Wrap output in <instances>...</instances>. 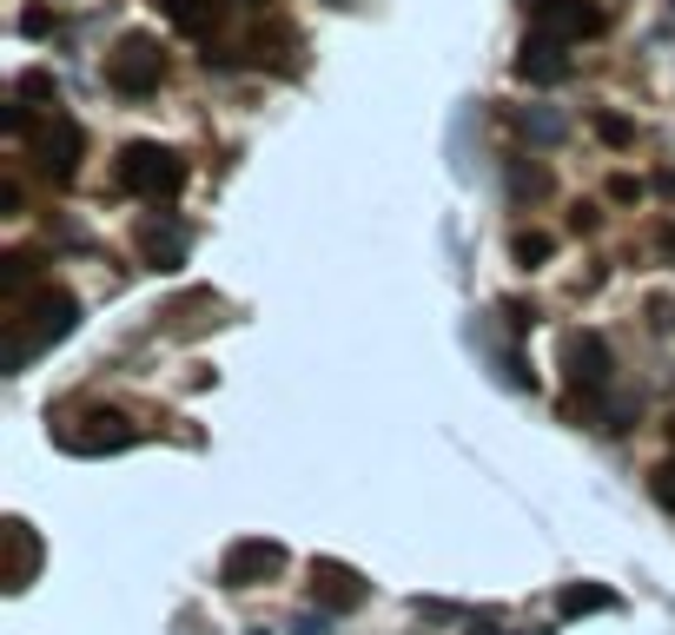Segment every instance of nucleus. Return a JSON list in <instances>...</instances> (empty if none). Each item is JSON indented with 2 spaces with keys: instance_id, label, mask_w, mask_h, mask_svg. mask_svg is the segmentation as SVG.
<instances>
[{
  "instance_id": "f257e3e1",
  "label": "nucleus",
  "mask_w": 675,
  "mask_h": 635,
  "mask_svg": "<svg viewBox=\"0 0 675 635\" xmlns=\"http://www.w3.org/2000/svg\"><path fill=\"white\" fill-rule=\"evenodd\" d=\"M113 179H119V192H133L146 205H166V199L186 192V159L172 146H159V139H133V146H119Z\"/></svg>"
},
{
  "instance_id": "f8f14e48",
  "label": "nucleus",
  "mask_w": 675,
  "mask_h": 635,
  "mask_svg": "<svg viewBox=\"0 0 675 635\" xmlns=\"http://www.w3.org/2000/svg\"><path fill=\"white\" fill-rule=\"evenodd\" d=\"M33 570H40V537L20 517H7V596H20L33 583Z\"/></svg>"
},
{
  "instance_id": "39448f33",
  "label": "nucleus",
  "mask_w": 675,
  "mask_h": 635,
  "mask_svg": "<svg viewBox=\"0 0 675 635\" xmlns=\"http://www.w3.org/2000/svg\"><path fill=\"white\" fill-rule=\"evenodd\" d=\"M285 543H272V537H245V543H232L225 550V563H219V576L232 583V590H265V583H278L285 576Z\"/></svg>"
},
{
  "instance_id": "6ab92c4d",
  "label": "nucleus",
  "mask_w": 675,
  "mask_h": 635,
  "mask_svg": "<svg viewBox=\"0 0 675 635\" xmlns=\"http://www.w3.org/2000/svg\"><path fill=\"white\" fill-rule=\"evenodd\" d=\"M597 139H603V146H630V139H636V119H623V113H597Z\"/></svg>"
},
{
  "instance_id": "b1692460",
  "label": "nucleus",
  "mask_w": 675,
  "mask_h": 635,
  "mask_svg": "<svg viewBox=\"0 0 675 635\" xmlns=\"http://www.w3.org/2000/svg\"><path fill=\"white\" fill-rule=\"evenodd\" d=\"M331 629V623H325V610H312V616H298V623H292V635H325Z\"/></svg>"
},
{
  "instance_id": "1a4fd4ad",
  "label": "nucleus",
  "mask_w": 675,
  "mask_h": 635,
  "mask_svg": "<svg viewBox=\"0 0 675 635\" xmlns=\"http://www.w3.org/2000/svg\"><path fill=\"white\" fill-rule=\"evenodd\" d=\"M517 73H524L530 86H557V80L570 73V40H557V33H544V27H530V33H524V46H517Z\"/></svg>"
},
{
  "instance_id": "6e6552de",
  "label": "nucleus",
  "mask_w": 675,
  "mask_h": 635,
  "mask_svg": "<svg viewBox=\"0 0 675 635\" xmlns=\"http://www.w3.org/2000/svg\"><path fill=\"white\" fill-rule=\"evenodd\" d=\"M530 27H544L557 40H597L603 33V7L597 0H537L530 7Z\"/></svg>"
},
{
  "instance_id": "4be33fe9",
  "label": "nucleus",
  "mask_w": 675,
  "mask_h": 635,
  "mask_svg": "<svg viewBox=\"0 0 675 635\" xmlns=\"http://www.w3.org/2000/svg\"><path fill=\"white\" fill-rule=\"evenodd\" d=\"M504 325H510V331H530V325H537V311H530V305H524V298H517V305H510V298H504Z\"/></svg>"
},
{
  "instance_id": "aec40b11",
  "label": "nucleus",
  "mask_w": 675,
  "mask_h": 635,
  "mask_svg": "<svg viewBox=\"0 0 675 635\" xmlns=\"http://www.w3.org/2000/svg\"><path fill=\"white\" fill-rule=\"evenodd\" d=\"M20 33H27V40L53 33V13H46V7H27V13H20Z\"/></svg>"
},
{
  "instance_id": "9d476101",
  "label": "nucleus",
  "mask_w": 675,
  "mask_h": 635,
  "mask_svg": "<svg viewBox=\"0 0 675 635\" xmlns=\"http://www.w3.org/2000/svg\"><path fill=\"white\" fill-rule=\"evenodd\" d=\"M139 431L126 424V417H113V411H99V417H86V431H60V444L73 451V457H113V451H126Z\"/></svg>"
},
{
  "instance_id": "a878e982",
  "label": "nucleus",
  "mask_w": 675,
  "mask_h": 635,
  "mask_svg": "<svg viewBox=\"0 0 675 635\" xmlns=\"http://www.w3.org/2000/svg\"><path fill=\"white\" fill-rule=\"evenodd\" d=\"M325 7H358V0H325Z\"/></svg>"
},
{
  "instance_id": "a211bd4d",
  "label": "nucleus",
  "mask_w": 675,
  "mask_h": 635,
  "mask_svg": "<svg viewBox=\"0 0 675 635\" xmlns=\"http://www.w3.org/2000/svg\"><path fill=\"white\" fill-rule=\"evenodd\" d=\"M510 252H517V265H550V258H557V239H550V232H517Z\"/></svg>"
},
{
  "instance_id": "393cba45",
  "label": "nucleus",
  "mask_w": 675,
  "mask_h": 635,
  "mask_svg": "<svg viewBox=\"0 0 675 635\" xmlns=\"http://www.w3.org/2000/svg\"><path fill=\"white\" fill-rule=\"evenodd\" d=\"M471 635H504V629H491V623H471Z\"/></svg>"
},
{
  "instance_id": "20e7f679",
  "label": "nucleus",
  "mask_w": 675,
  "mask_h": 635,
  "mask_svg": "<svg viewBox=\"0 0 675 635\" xmlns=\"http://www.w3.org/2000/svg\"><path fill=\"white\" fill-rule=\"evenodd\" d=\"M133 252H139L146 272H179L186 252H192V232H186L172 212H146V219L133 225Z\"/></svg>"
},
{
  "instance_id": "423d86ee",
  "label": "nucleus",
  "mask_w": 675,
  "mask_h": 635,
  "mask_svg": "<svg viewBox=\"0 0 675 635\" xmlns=\"http://www.w3.org/2000/svg\"><path fill=\"white\" fill-rule=\"evenodd\" d=\"M33 159H40V172H46V179H60V186H66V179L80 172V159H86V126H80V119H66V113H53V119L33 133Z\"/></svg>"
},
{
  "instance_id": "4468645a",
  "label": "nucleus",
  "mask_w": 675,
  "mask_h": 635,
  "mask_svg": "<svg viewBox=\"0 0 675 635\" xmlns=\"http://www.w3.org/2000/svg\"><path fill=\"white\" fill-rule=\"evenodd\" d=\"M179 33H199V40H212L219 33V20H225V0H152Z\"/></svg>"
},
{
  "instance_id": "7ed1b4c3",
  "label": "nucleus",
  "mask_w": 675,
  "mask_h": 635,
  "mask_svg": "<svg viewBox=\"0 0 675 635\" xmlns=\"http://www.w3.org/2000/svg\"><path fill=\"white\" fill-rule=\"evenodd\" d=\"M159 80H166V46H159L152 33H119L113 53H106V86L126 93V99H139V93H152Z\"/></svg>"
},
{
  "instance_id": "cd10ccee",
  "label": "nucleus",
  "mask_w": 675,
  "mask_h": 635,
  "mask_svg": "<svg viewBox=\"0 0 675 635\" xmlns=\"http://www.w3.org/2000/svg\"><path fill=\"white\" fill-rule=\"evenodd\" d=\"M252 635H265V629H252Z\"/></svg>"
},
{
  "instance_id": "0eeeda50",
  "label": "nucleus",
  "mask_w": 675,
  "mask_h": 635,
  "mask_svg": "<svg viewBox=\"0 0 675 635\" xmlns=\"http://www.w3.org/2000/svg\"><path fill=\"white\" fill-rule=\"evenodd\" d=\"M610 345L597 338V331H563V384L570 391H583V398H597L603 384H610Z\"/></svg>"
},
{
  "instance_id": "9b49d317",
  "label": "nucleus",
  "mask_w": 675,
  "mask_h": 635,
  "mask_svg": "<svg viewBox=\"0 0 675 635\" xmlns=\"http://www.w3.org/2000/svg\"><path fill=\"white\" fill-rule=\"evenodd\" d=\"M312 596H318L325 610H358V603H365V576L345 570V563H331V557H318V563H312Z\"/></svg>"
},
{
  "instance_id": "ddd939ff",
  "label": "nucleus",
  "mask_w": 675,
  "mask_h": 635,
  "mask_svg": "<svg viewBox=\"0 0 675 635\" xmlns=\"http://www.w3.org/2000/svg\"><path fill=\"white\" fill-rule=\"evenodd\" d=\"M603 610H623V596L610 583H563L557 590V616L577 623V616H603Z\"/></svg>"
},
{
  "instance_id": "f3484780",
  "label": "nucleus",
  "mask_w": 675,
  "mask_h": 635,
  "mask_svg": "<svg viewBox=\"0 0 675 635\" xmlns=\"http://www.w3.org/2000/svg\"><path fill=\"white\" fill-rule=\"evenodd\" d=\"M504 186H510V199H544V192H550V172H544V166H510Z\"/></svg>"
},
{
  "instance_id": "f03ea898",
  "label": "nucleus",
  "mask_w": 675,
  "mask_h": 635,
  "mask_svg": "<svg viewBox=\"0 0 675 635\" xmlns=\"http://www.w3.org/2000/svg\"><path fill=\"white\" fill-rule=\"evenodd\" d=\"M73 318H80V298H73L66 285L33 292V305H27V311H20V325L7 331V371H20V364H27V351L60 345V338L73 331Z\"/></svg>"
},
{
  "instance_id": "412c9836",
  "label": "nucleus",
  "mask_w": 675,
  "mask_h": 635,
  "mask_svg": "<svg viewBox=\"0 0 675 635\" xmlns=\"http://www.w3.org/2000/svg\"><path fill=\"white\" fill-rule=\"evenodd\" d=\"M610 199H623V205H636V199H643V179H630V172H616V179H610Z\"/></svg>"
},
{
  "instance_id": "dca6fc26",
  "label": "nucleus",
  "mask_w": 675,
  "mask_h": 635,
  "mask_svg": "<svg viewBox=\"0 0 675 635\" xmlns=\"http://www.w3.org/2000/svg\"><path fill=\"white\" fill-rule=\"evenodd\" d=\"M510 126H517L530 146H563V133H570L563 106H517V113H510Z\"/></svg>"
},
{
  "instance_id": "2eb2a0df",
  "label": "nucleus",
  "mask_w": 675,
  "mask_h": 635,
  "mask_svg": "<svg viewBox=\"0 0 675 635\" xmlns=\"http://www.w3.org/2000/svg\"><path fill=\"white\" fill-rule=\"evenodd\" d=\"M245 53H265V66H272V73H298V60H292V53H305V40H298L285 20H265V27H259V40H252Z\"/></svg>"
},
{
  "instance_id": "5701e85b",
  "label": "nucleus",
  "mask_w": 675,
  "mask_h": 635,
  "mask_svg": "<svg viewBox=\"0 0 675 635\" xmlns=\"http://www.w3.org/2000/svg\"><path fill=\"white\" fill-rule=\"evenodd\" d=\"M656 504H663V510H675V464H663V470H656Z\"/></svg>"
},
{
  "instance_id": "bb28decb",
  "label": "nucleus",
  "mask_w": 675,
  "mask_h": 635,
  "mask_svg": "<svg viewBox=\"0 0 675 635\" xmlns=\"http://www.w3.org/2000/svg\"><path fill=\"white\" fill-rule=\"evenodd\" d=\"M245 7H265V0H245Z\"/></svg>"
}]
</instances>
